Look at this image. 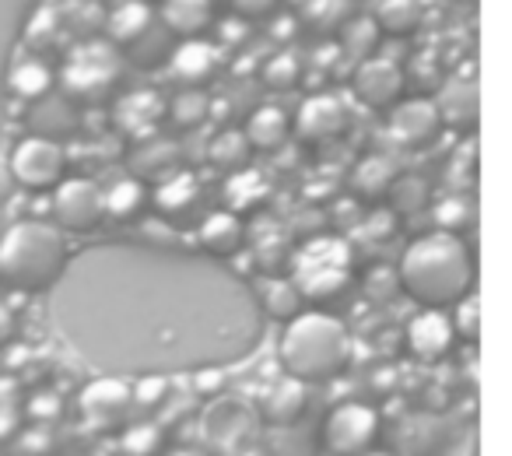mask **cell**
<instances>
[{"label":"cell","mask_w":512,"mask_h":456,"mask_svg":"<svg viewBox=\"0 0 512 456\" xmlns=\"http://www.w3.org/2000/svg\"><path fill=\"white\" fill-rule=\"evenodd\" d=\"M400 288L421 309L446 313L474 295V257L467 243L446 232L418 236L400 257Z\"/></svg>","instance_id":"6da1fadb"},{"label":"cell","mask_w":512,"mask_h":456,"mask_svg":"<svg viewBox=\"0 0 512 456\" xmlns=\"http://www.w3.org/2000/svg\"><path fill=\"white\" fill-rule=\"evenodd\" d=\"M278 362L288 379L309 386L337 379L351 362V334L330 313H302L285 323L278 341Z\"/></svg>","instance_id":"7a4b0ae2"},{"label":"cell","mask_w":512,"mask_h":456,"mask_svg":"<svg viewBox=\"0 0 512 456\" xmlns=\"http://www.w3.org/2000/svg\"><path fill=\"white\" fill-rule=\"evenodd\" d=\"M67 267L64 232L46 221H18L0 239V285L22 295H39L57 285Z\"/></svg>","instance_id":"3957f363"},{"label":"cell","mask_w":512,"mask_h":456,"mask_svg":"<svg viewBox=\"0 0 512 456\" xmlns=\"http://www.w3.org/2000/svg\"><path fill=\"white\" fill-rule=\"evenodd\" d=\"M106 32H109V43L116 46V53H123L137 67H158L172 53V36L158 22L151 4H141V0L120 4L106 18Z\"/></svg>","instance_id":"277c9868"},{"label":"cell","mask_w":512,"mask_h":456,"mask_svg":"<svg viewBox=\"0 0 512 456\" xmlns=\"http://www.w3.org/2000/svg\"><path fill=\"white\" fill-rule=\"evenodd\" d=\"M120 88V53L113 46L85 43L67 57L60 74V95L71 106H102Z\"/></svg>","instance_id":"5b68a950"},{"label":"cell","mask_w":512,"mask_h":456,"mask_svg":"<svg viewBox=\"0 0 512 456\" xmlns=\"http://www.w3.org/2000/svg\"><path fill=\"white\" fill-rule=\"evenodd\" d=\"M351 285V260L337 239H320L299 257V278L295 288L302 292V299L313 302H330L341 299Z\"/></svg>","instance_id":"8992f818"},{"label":"cell","mask_w":512,"mask_h":456,"mask_svg":"<svg viewBox=\"0 0 512 456\" xmlns=\"http://www.w3.org/2000/svg\"><path fill=\"white\" fill-rule=\"evenodd\" d=\"M379 432H383V418L372 404L362 400L337 404L323 421V449L330 456H365L376 446Z\"/></svg>","instance_id":"52a82bcc"},{"label":"cell","mask_w":512,"mask_h":456,"mask_svg":"<svg viewBox=\"0 0 512 456\" xmlns=\"http://www.w3.org/2000/svg\"><path fill=\"white\" fill-rule=\"evenodd\" d=\"M15 186L29 193H53L64 183L67 172V158L64 148L43 137H25L15 151H11V165H8Z\"/></svg>","instance_id":"ba28073f"},{"label":"cell","mask_w":512,"mask_h":456,"mask_svg":"<svg viewBox=\"0 0 512 456\" xmlns=\"http://www.w3.org/2000/svg\"><path fill=\"white\" fill-rule=\"evenodd\" d=\"M50 214L57 232H74V236L95 232L106 218L102 190L92 179H64L50 197Z\"/></svg>","instance_id":"9c48e42d"},{"label":"cell","mask_w":512,"mask_h":456,"mask_svg":"<svg viewBox=\"0 0 512 456\" xmlns=\"http://www.w3.org/2000/svg\"><path fill=\"white\" fill-rule=\"evenodd\" d=\"M148 204L155 207L158 218H165L176 228L200 225V218H204V186L190 172H172L169 179L155 186Z\"/></svg>","instance_id":"30bf717a"},{"label":"cell","mask_w":512,"mask_h":456,"mask_svg":"<svg viewBox=\"0 0 512 456\" xmlns=\"http://www.w3.org/2000/svg\"><path fill=\"white\" fill-rule=\"evenodd\" d=\"M400 92H404V74L386 57H365L351 74V95L365 109L386 113V109H393L400 102Z\"/></svg>","instance_id":"8fae6325"},{"label":"cell","mask_w":512,"mask_h":456,"mask_svg":"<svg viewBox=\"0 0 512 456\" xmlns=\"http://www.w3.org/2000/svg\"><path fill=\"white\" fill-rule=\"evenodd\" d=\"M442 134V120L435 102L428 99H411V102H397L390 109V137L400 144V148H428L435 144Z\"/></svg>","instance_id":"7c38bea8"},{"label":"cell","mask_w":512,"mask_h":456,"mask_svg":"<svg viewBox=\"0 0 512 456\" xmlns=\"http://www.w3.org/2000/svg\"><path fill=\"white\" fill-rule=\"evenodd\" d=\"M453 344H456V334L446 313L421 309V313L407 323V351H411L418 362H425V365L442 362V358H449Z\"/></svg>","instance_id":"4fadbf2b"},{"label":"cell","mask_w":512,"mask_h":456,"mask_svg":"<svg viewBox=\"0 0 512 456\" xmlns=\"http://www.w3.org/2000/svg\"><path fill=\"white\" fill-rule=\"evenodd\" d=\"M78 407L92 425H120L130 407H134L130 404V383H123V379H95V383H88L81 390Z\"/></svg>","instance_id":"5bb4252c"},{"label":"cell","mask_w":512,"mask_h":456,"mask_svg":"<svg viewBox=\"0 0 512 456\" xmlns=\"http://www.w3.org/2000/svg\"><path fill=\"white\" fill-rule=\"evenodd\" d=\"M299 137L309 144H330L344 134L348 127V109H344L341 99L334 95H313V99L302 102L299 109Z\"/></svg>","instance_id":"9a60e30c"},{"label":"cell","mask_w":512,"mask_h":456,"mask_svg":"<svg viewBox=\"0 0 512 456\" xmlns=\"http://www.w3.org/2000/svg\"><path fill=\"white\" fill-rule=\"evenodd\" d=\"M169 71H172V81H179L183 88H200L218 74V50L204 39H190V43L176 46L169 53Z\"/></svg>","instance_id":"2e32d148"},{"label":"cell","mask_w":512,"mask_h":456,"mask_svg":"<svg viewBox=\"0 0 512 456\" xmlns=\"http://www.w3.org/2000/svg\"><path fill=\"white\" fill-rule=\"evenodd\" d=\"M197 243L211 257H235L246 246V225L239 214L232 211H211L200 218L197 225Z\"/></svg>","instance_id":"e0dca14e"},{"label":"cell","mask_w":512,"mask_h":456,"mask_svg":"<svg viewBox=\"0 0 512 456\" xmlns=\"http://www.w3.org/2000/svg\"><path fill=\"white\" fill-rule=\"evenodd\" d=\"M211 18H214L211 0H162L158 22L165 25V32H169L172 39L190 43V39H197L200 32L211 25Z\"/></svg>","instance_id":"ac0fdd59"},{"label":"cell","mask_w":512,"mask_h":456,"mask_svg":"<svg viewBox=\"0 0 512 456\" xmlns=\"http://www.w3.org/2000/svg\"><path fill=\"white\" fill-rule=\"evenodd\" d=\"M29 123L36 137L60 144V137H71L78 130V106H71L64 95H46V99L32 102Z\"/></svg>","instance_id":"d6986e66"},{"label":"cell","mask_w":512,"mask_h":456,"mask_svg":"<svg viewBox=\"0 0 512 456\" xmlns=\"http://www.w3.org/2000/svg\"><path fill=\"white\" fill-rule=\"evenodd\" d=\"M435 109H439L442 127H456V130H474L477 120H481V92L470 81H453L446 85V92L435 99Z\"/></svg>","instance_id":"ffe728a7"},{"label":"cell","mask_w":512,"mask_h":456,"mask_svg":"<svg viewBox=\"0 0 512 456\" xmlns=\"http://www.w3.org/2000/svg\"><path fill=\"white\" fill-rule=\"evenodd\" d=\"M302 411H306V386L288 376L274 383L260 400V418L274 428H292L302 418Z\"/></svg>","instance_id":"44dd1931"},{"label":"cell","mask_w":512,"mask_h":456,"mask_svg":"<svg viewBox=\"0 0 512 456\" xmlns=\"http://www.w3.org/2000/svg\"><path fill=\"white\" fill-rule=\"evenodd\" d=\"M176 144L165 141V137H148L134 148V158H130V169H134L137 183H162L176 172Z\"/></svg>","instance_id":"7402d4cb"},{"label":"cell","mask_w":512,"mask_h":456,"mask_svg":"<svg viewBox=\"0 0 512 456\" xmlns=\"http://www.w3.org/2000/svg\"><path fill=\"white\" fill-rule=\"evenodd\" d=\"M288 134H292V127H288V116L281 113L278 106H260L249 113L246 127H242V137H246L249 151H278L285 148Z\"/></svg>","instance_id":"603a6c76"},{"label":"cell","mask_w":512,"mask_h":456,"mask_svg":"<svg viewBox=\"0 0 512 456\" xmlns=\"http://www.w3.org/2000/svg\"><path fill=\"white\" fill-rule=\"evenodd\" d=\"M397 176L400 172L390 158L372 155L355 169V176H351V190H355V197L365 200V204H376V200H386V193H390V186Z\"/></svg>","instance_id":"cb8c5ba5"},{"label":"cell","mask_w":512,"mask_h":456,"mask_svg":"<svg viewBox=\"0 0 512 456\" xmlns=\"http://www.w3.org/2000/svg\"><path fill=\"white\" fill-rule=\"evenodd\" d=\"M151 193L144 183H137L134 176L127 179H116L113 186H109L106 193H102V207H106V218L113 221H134L144 214V207H148Z\"/></svg>","instance_id":"d4e9b609"},{"label":"cell","mask_w":512,"mask_h":456,"mask_svg":"<svg viewBox=\"0 0 512 456\" xmlns=\"http://www.w3.org/2000/svg\"><path fill=\"white\" fill-rule=\"evenodd\" d=\"M421 18H425V11L418 0H379L372 25H376V32H386L393 39H407L421 29Z\"/></svg>","instance_id":"484cf974"},{"label":"cell","mask_w":512,"mask_h":456,"mask_svg":"<svg viewBox=\"0 0 512 456\" xmlns=\"http://www.w3.org/2000/svg\"><path fill=\"white\" fill-rule=\"evenodd\" d=\"M8 92L15 95L18 102H39L53 92V71L43 64V60H22L15 64V71L8 74Z\"/></svg>","instance_id":"4316f807"},{"label":"cell","mask_w":512,"mask_h":456,"mask_svg":"<svg viewBox=\"0 0 512 456\" xmlns=\"http://www.w3.org/2000/svg\"><path fill=\"white\" fill-rule=\"evenodd\" d=\"M260 302H264L267 316L278 323H292L295 316L306 313V299H302V292L295 288V281H288V278L267 281L264 292H260Z\"/></svg>","instance_id":"83f0119b"},{"label":"cell","mask_w":512,"mask_h":456,"mask_svg":"<svg viewBox=\"0 0 512 456\" xmlns=\"http://www.w3.org/2000/svg\"><path fill=\"white\" fill-rule=\"evenodd\" d=\"M271 197V186L260 172H235L225 186V200H228V211L232 214H242V211H253L256 204H264Z\"/></svg>","instance_id":"f1b7e54d"},{"label":"cell","mask_w":512,"mask_h":456,"mask_svg":"<svg viewBox=\"0 0 512 456\" xmlns=\"http://www.w3.org/2000/svg\"><path fill=\"white\" fill-rule=\"evenodd\" d=\"M169 120L176 130H197L200 123L211 116V99H207L204 92H193V88H183V92H176V99L169 102Z\"/></svg>","instance_id":"f546056e"},{"label":"cell","mask_w":512,"mask_h":456,"mask_svg":"<svg viewBox=\"0 0 512 456\" xmlns=\"http://www.w3.org/2000/svg\"><path fill=\"white\" fill-rule=\"evenodd\" d=\"M249 155H253V151H249L242 130H225V134H218L211 144V162L218 165V169L232 172V176L249 169Z\"/></svg>","instance_id":"4dcf8cb0"},{"label":"cell","mask_w":512,"mask_h":456,"mask_svg":"<svg viewBox=\"0 0 512 456\" xmlns=\"http://www.w3.org/2000/svg\"><path fill=\"white\" fill-rule=\"evenodd\" d=\"M158 102L162 99H158L155 92L127 95V99H120V106H116V123H123V127H130V130H148V123H155L158 116H162Z\"/></svg>","instance_id":"1f68e13d"},{"label":"cell","mask_w":512,"mask_h":456,"mask_svg":"<svg viewBox=\"0 0 512 456\" xmlns=\"http://www.w3.org/2000/svg\"><path fill=\"white\" fill-rule=\"evenodd\" d=\"M435 225H439L435 232H446V236L463 239V232L474 225V207H470L467 200H460V197L442 200V204L435 207Z\"/></svg>","instance_id":"d6a6232c"},{"label":"cell","mask_w":512,"mask_h":456,"mask_svg":"<svg viewBox=\"0 0 512 456\" xmlns=\"http://www.w3.org/2000/svg\"><path fill=\"white\" fill-rule=\"evenodd\" d=\"M123 453L127 456H158L165 446V435L158 425H151V421H144V425H130L127 432H123L120 439Z\"/></svg>","instance_id":"836d02e7"},{"label":"cell","mask_w":512,"mask_h":456,"mask_svg":"<svg viewBox=\"0 0 512 456\" xmlns=\"http://www.w3.org/2000/svg\"><path fill=\"white\" fill-rule=\"evenodd\" d=\"M386 200H390L400 214H414L428 204V186L421 183L418 176H397L390 186V193H386Z\"/></svg>","instance_id":"e575fe53"},{"label":"cell","mask_w":512,"mask_h":456,"mask_svg":"<svg viewBox=\"0 0 512 456\" xmlns=\"http://www.w3.org/2000/svg\"><path fill=\"white\" fill-rule=\"evenodd\" d=\"M260 78H264V85L271 88V92H292V88L302 81V67L292 53H278L274 60H267Z\"/></svg>","instance_id":"d590c367"},{"label":"cell","mask_w":512,"mask_h":456,"mask_svg":"<svg viewBox=\"0 0 512 456\" xmlns=\"http://www.w3.org/2000/svg\"><path fill=\"white\" fill-rule=\"evenodd\" d=\"M453 309H456V313L449 316V323H453L456 341H463V344L481 341V302H477L474 295H467V299L456 302Z\"/></svg>","instance_id":"8d00e7d4"},{"label":"cell","mask_w":512,"mask_h":456,"mask_svg":"<svg viewBox=\"0 0 512 456\" xmlns=\"http://www.w3.org/2000/svg\"><path fill=\"white\" fill-rule=\"evenodd\" d=\"M306 22L313 25L316 32H337L348 25V4L344 0H313L306 11Z\"/></svg>","instance_id":"74e56055"},{"label":"cell","mask_w":512,"mask_h":456,"mask_svg":"<svg viewBox=\"0 0 512 456\" xmlns=\"http://www.w3.org/2000/svg\"><path fill=\"white\" fill-rule=\"evenodd\" d=\"M169 390L172 386L165 376H144L130 386V404L141 407V411H155V407H162L169 400Z\"/></svg>","instance_id":"f35d334b"},{"label":"cell","mask_w":512,"mask_h":456,"mask_svg":"<svg viewBox=\"0 0 512 456\" xmlns=\"http://www.w3.org/2000/svg\"><path fill=\"white\" fill-rule=\"evenodd\" d=\"M67 15H78V18H64V15H60L57 25H60V29H71L74 36H88V32H95L99 25L106 29V15L95 8L92 0H78L74 8H67Z\"/></svg>","instance_id":"ab89813d"},{"label":"cell","mask_w":512,"mask_h":456,"mask_svg":"<svg viewBox=\"0 0 512 456\" xmlns=\"http://www.w3.org/2000/svg\"><path fill=\"white\" fill-rule=\"evenodd\" d=\"M29 418L36 421L39 428H50L53 421L64 414V400L57 397V393H32V400H29Z\"/></svg>","instance_id":"60d3db41"},{"label":"cell","mask_w":512,"mask_h":456,"mask_svg":"<svg viewBox=\"0 0 512 456\" xmlns=\"http://www.w3.org/2000/svg\"><path fill=\"white\" fill-rule=\"evenodd\" d=\"M228 8L242 22H260V18H271L281 8V0H228Z\"/></svg>","instance_id":"b9f144b4"},{"label":"cell","mask_w":512,"mask_h":456,"mask_svg":"<svg viewBox=\"0 0 512 456\" xmlns=\"http://www.w3.org/2000/svg\"><path fill=\"white\" fill-rule=\"evenodd\" d=\"M376 25L372 22H348L344 25V43H348V50L355 53H365L369 46H376Z\"/></svg>","instance_id":"7bdbcfd3"},{"label":"cell","mask_w":512,"mask_h":456,"mask_svg":"<svg viewBox=\"0 0 512 456\" xmlns=\"http://www.w3.org/2000/svg\"><path fill=\"white\" fill-rule=\"evenodd\" d=\"M57 32H60L57 18H53V15H46V11H43V15H36V18H32L29 32H25V39H29V43H32V50H36V46H46V43H50V36H57Z\"/></svg>","instance_id":"ee69618b"},{"label":"cell","mask_w":512,"mask_h":456,"mask_svg":"<svg viewBox=\"0 0 512 456\" xmlns=\"http://www.w3.org/2000/svg\"><path fill=\"white\" fill-rule=\"evenodd\" d=\"M193 386H197V393H204V397H218L228 386V376L221 369H204L193 376Z\"/></svg>","instance_id":"f6af8a7d"},{"label":"cell","mask_w":512,"mask_h":456,"mask_svg":"<svg viewBox=\"0 0 512 456\" xmlns=\"http://www.w3.org/2000/svg\"><path fill=\"white\" fill-rule=\"evenodd\" d=\"M15 334H18V320H15V313H11L4 302H0V348H8L11 341H15Z\"/></svg>","instance_id":"bcb514c9"},{"label":"cell","mask_w":512,"mask_h":456,"mask_svg":"<svg viewBox=\"0 0 512 456\" xmlns=\"http://www.w3.org/2000/svg\"><path fill=\"white\" fill-rule=\"evenodd\" d=\"M11 193H15V179H11L8 165H0V204L11 200Z\"/></svg>","instance_id":"7dc6e473"},{"label":"cell","mask_w":512,"mask_h":456,"mask_svg":"<svg viewBox=\"0 0 512 456\" xmlns=\"http://www.w3.org/2000/svg\"><path fill=\"white\" fill-rule=\"evenodd\" d=\"M15 428H18L15 414H11V411H0V442L11 439V435H15Z\"/></svg>","instance_id":"c3c4849f"},{"label":"cell","mask_w":512,"mask_h":456,"mask_svg":"<svg viewBox=\"0 0 512 456\" xmlns=\"http://www.w3.org/2000/svg\"><path fill=\"white\" fill-rule=\"evenodd\" d=\"M4 232H8V218H4V211H0V239H4Z\"/></svg>","instance_id":"681fc988"},{"label":"cell","mask_w":512,"mask_h":456,"mask_svg":"<svg viewBox=\"0 0 512 456\" xmlns=\"http://www.w3.org/2000/svg\"><path fill=\"white\" fill-rule=\"evenodd\" d=\"M169 456H200V453H193V449H176V453H169Z\"/></svg>","instance_id":"f907efd6"},{"label":"cell","mask_w":512,"mask_h":456,"mask_svg":"<svg viewBox=\"0 0 512 456\" xmlns=\"http://www.w3.org/2000/svg\"><path fill=\"white\" fill-rule=\"evenodd\" d=\"M365 456H390V453H379V449H369V453H365Z\"/></svg>","instance_id":"816d5d0a"},{"label":"cell","mask_w":512,"mask_h":456,"mask_svg":"<svg viewBox=\"0 0 512 456\" xmlns=\"http://www.w3.org/2000/svg\"><path fill=\"white\" fill-rule=\"evenodd\" d=\"M141 4H148V0H141Z\"/></svg>","instance_id":"f5cc1de1"}]
</instances>
